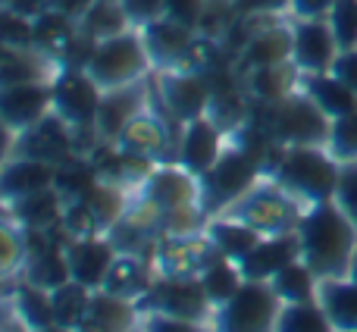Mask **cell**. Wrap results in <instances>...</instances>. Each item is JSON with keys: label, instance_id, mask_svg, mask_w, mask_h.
Segmentation results:
<instances>
[{"label": "cell", "instance_id": "6da1fadb", "mask_svg": "<svg viewBox=\"0 0 357 332\" xmlns=\"http://www.w3.org/2000/svg\"><path fill=\"white\" fill-rule=\"evenodd\" d=\"M295 235L298 248H301V260L320 279L351 276L357 254V229L335 207V201H323L304 210Z\"/></svg>", "mask_w": 357, "mask_h": 332}, {"label": "cell", "instance_id": "7a4b0ae2", "mask_svg": "<svg viewBox=\"0 0 357 332\" xmlns=\"http://www.w3.org/2000/svg\"><path fill=\"white\" fill-rule=\"evenodd\" d=\"M188 207H201V176H195L191 169H185L178 160L167 163H154L148 169V176L135 185L132 191V207L126 216L144 222L148 229L157 232V222L167 213L176 210H188Z\"/></svg>", "mask_w": 357, "mask_h": 332}, {"label": "cell", "instance_id": "3957f363", "mask_svg": "<svg viewBox=\"0 0 357 332\" xmlns=\"http://www.w3.org/2000/svg\"><path fill=\"white\" fill-rule=\"evenodd\" d=\"M342 163L326 148H279L266 176H273L304 210L333 201Z\"/></svg>", "mask_w": 357, "mask_h": 332}, {"label": "cell", "instance_id": "277c9868", "mask_svg": "<svg viewBox=\"0 0 357 332\" xmlns=\"http://www.w3.org/2000/svg\"><path fill=\"white\" fill-rule=\"evenodd\" d=\"M82 69H85L104 91L138 85V82H148L151 75H154V63H151L144 38L138 29H126V31H119V35L98 41L88 50Z\"/></svg>", "mask_w": 357, "mask_h": 332}, {"label": "cell", "instance_id": "5b68a950", "mask_svg": "<svg viewBox=\"0 0 357 332\" xmlns=\"http://www.w3.org/2000/svg\"><path fill=\"white\" fill-rule=\"evenodd\" d=\"M301 213H304L301 204H298L276 179L264 172L245 195L235 197V201L229 204L226 210H220L216 216L238 220L260 235H282V232H295Z\"/></svg>", "mask_w": 357, "mask_h": 332}, {"label": "cell", "instance_id": "8992f818", "mask_svg": "<svg viewBox=\"0 0 357 332\" xmlns=\"http://www.w3.org/2000/svg\"><path fill=\"white\" fill-rule=\"evenodd\" d=\"M266 107V126L270 138L279 148H326L333 119L301 91H291L279 104H260Z\"/></svg>", "mask_w": 357, "mask_h": 332}, {"label": "cell", "instance_id": "52a82bcc", "mask_svg": "<svg viewBox=\"0 0 357 332\" xmlns=\"http://www.w3.org/2000/svg\"><path fill=\"white\" fill-rule=\"evenodd\" d=\"M282 298L270 282L245 279L241 289L222 308L213 310L210 329L213 332H276Z\"/></svg>", "mask_w": 357, "mask_h": 332}, {"label": "cell", "instance_id": "ba28073f", "mask_svg": "<svg viewBox=\"0 0 357 332\" xmlns=\"http://www.w3.org/2000/svg\"><path fill=\"white\" fill-rule=\"evenodd\" d=\"M100 98H104V88L82 66H60L50 79L54 113L85 138H94V119L100 110Z\"/></svg>", "mask_w": 357, "mask_h": 332}, {"label": "cell", "instance_id": "9c48e42d", "mask_svg": "<svg viewBox=\"0 0 357 332\" xmlns=\"http://www.w3.org/2000/svg\"><path fill=\"white\" fill-rule=\"evenodd\" d=\"M138 31L144 38V47H148V56L154 63V73H167V69H204L201 54L210 44V38H204L197 29H188V25L176 22V19L160 16Z\"/></svg>", "mask_w": 357, "mask_h": 332}, {"label": "cell", "instance_id": "30bf717a", "mask_svg": "<svg viewBox=\"0 0 357 332\" xmlns=\"http://www.w3.org/2000/svg\"><path fill=\"white\" fill-rule=\"evenodd\" d=\"M151 85H154L157 107L173 119V126H178V129L197 116H207L210 100H213V88H210L204 69H167V73H154Z\"/></svg>", "mask_w": 357, "mask_h": 332}, {"label": "cell", "instance_id": "8fae6325", "mask_svg": "<svg viewBox=\"0 0 357 332\" xmlns=\"http://www.w3.org/2000/svg\"><path fill=\"white\" fill-rule=\"evenodd\" d=\"M169 123H173V119H169L154 100V107L132 119V123L126 126V132L110 148L138 157V160H148V163H167L169 151H176V144H178V126H169Z\"/></svg>", "mask_w": 357, "mask_h": 332}, {"label": "cell", "instance_id": "7c38bea8", "mask_svg": "<svg viewBox=\"0 0 357 332\" xmlns=\"http://www.w3.org/2000/svg\"><path fill=\"white\" fill-rule=\"evenodd\" d=\"M151 79H154V75H151ZM151 79L138 82V85L104 91L98 119H94V142H98V148H104V144L110 148L126 132V126H129L132 119L154 107V85H151Z\"/></svg>", "mask_w": 357, "mask_h": 332}, {"label": "cell", "instance_id": "4fadbf2b", "mask_svg": "<svg viewBox=\"0 0 357 332\" xmlns=\"http://www.w3.org/2000/svg\"><path fill=\"white\" fill-rule=\"evenodd\" d=\"M82 138L73 126H66L56 113H47L41 123L29 126L25 132L16 135V154L19 157H31V160H44V163H54L63 166L69 160H75L82 148Z\"/></svg>", "mask_w": 357, "mask_h": 332}, {"label": "cell", "instance_id": "5bb4252c", "mask_svg": "<svg viewBox=\"0 0 357 332\" xmlns=\"http://www.w3.org/2000/svg\"><path fill=\"white\" fill-rule=\"evenodd\" d=\"M144 310H160L178 320H195L207 326L213 320V304L197 276H157Z\"/></svg>", "mask_w": 357, "mask_h": 332}, {"label": "cell", "instance_id": "9a60e30c", "mask_svg": "<svg viewBox=\"0 0 357 332\" xmlns=\"http://www.w3.org/2000/svg\"><path fill=\"white\" fill-rule=\"evenodd\" d=\"M339 50L329 19H291V63L301 75L329 73Z\"/></svg>", "mask_w": 357, "mask_h": 332}, {"label": "cell", "instance_id": "2e32d148", "mask_svg": "<svg viewBox=\"0 0 357 332\" xmlns=\"http://www.w3.org/2000/svg\"><path fill=\"white\" fill-rule=\"evenodd\" d=\"M229 144V132L216 123L213 116H197L178 129V144H176V160L191 169L195 176H204L216 166Z\"/></svg>", "mask_w": 357, "mask_h": 332}, {"label": "cell", "instance_id": "e0dca14e", "mask_svg": "<svg viewBox=\"0 0 357 332\" xmlns=\"http://www.w3.org/2000/svg\"><path fill=\"white\" fill-rule=\"evenodd\" d=\"M119 257V248L110 235H88V239H66V264L69 279L98 292L110 273L113 260Z\"/></svg>", "mask_w": 357, "mask_h": 332}, {"label": "cell", "instance_id": "ac0fdd59", "mask_svg": "<svg viewBox=\"0 0 357 332\" xmlns=\"http://www.w3.org/2000/svg\"><path fill=\"white\" fill-rule=\"evenodd\" d=\"M56 172H60V166H54V163L13 154L10 163L0 169V204L10 210V207H16L19 201H25V197L38 195V191L54 188Z\"/></svg>", "mask_w": 357, "mask_h": 332}, {"label": "cell", "instance_id": "d6986e66", "mask_svg": "<svg viewBox=\"0 0 357 332\" xmlns=\"http://www.w3.org/2000/svg\"><path fill=\"white\" fill-rule=\"evenodd\" d=\"M47 113H54V104H50V79L0 88V119L6 126H13L16 132H25L29 126L41 123Z\"/></svg>", "mask_w": 357, "mask_h": 332}, {"label": "cell", "instance_id": "ffe728a7", "mask_svg": "<svg viewBox=\"0 0 357 332\" xmlns=\"http://www.w3.org/2000/svg\"><path fill=\"white\" fill-rule=\"evenodd\" d=\"M154 282H157V273H154L151 257H144V254H132V251H119V257L113 260V266H110V273H107V279H104L100 289L144 308L148 298H151V292H154Z\"/></svg>", "mask_w": 357, "mask_h": 332}, {"label": "cell", "instance_id": "44dd1931", "mask_svg": "<svg viewBox=\"0 0 357 332\" xmlns=\"http://www.w3.org/2000/svg\"><path fill=\"white\" fill-rule=\"evenodd\" d=\"M142 320H144L142 304L126 301V298H116L110 292L98 289L91 292V301H88L85 317H82L75 332H129L142 326Z\"/></svg>", "mask_w": 357, "mask_h": 332}, {"label": "cell", "instance_id": "7402d4cb", "mask_svg": "<svg viewBox=\"0 0 357 332\" xmlns=\"http://www.w3.org/2000/svg\"><path fill=\"white\" fill-rule=\"evenodd\" d=\"M301 257V248H298V235L295 232H282V235H266L260 239V245L254 248L248 257L238 260L245 279H260V282H270L279 270H285L289 264Z\"/></svg>", "mask_w": 357, "mask_h": 332}, {"label": "cell", "instance_id": "603a6c76", "mask_svg": "<svg viewBox=\"0 0 357 332\" xmlns=\"http://www.w3.org/2000/svg\"><path fill=\"white\" fill-rule=\"evenodd\" d=\"M6 310H10V323L22 332H47L54 329V308H50V292L38 289V285L16 279L13 292L6 298Z\"/></svg>", "mask_w": 357, "mask_h": 332}, {"label": "cell", "instance_id": "cb8c5ba5", "mask_svg": "<svg viewBox=\"0 0 357 332\" xmlns=\"http://www.w3.org/2000/svg\"><path fill=\"white\" fill-rule=\"evenodd\" d=\"M60 63L50 60L38 47H3L0 50V88L25 85V82H47Z\"/></svg>", "mask_w": 357, "mask_h": 332}, {"label": "cell", "instance_id": "d4e9b609", "mask_svg": "<svg viewBox=\"0 0 357 332\" xmlns=\"http://www.w3.org/2000/svg\"><path fill=\"white\" fill-rule=\"evenodd\" d=\"M298 85H301V73L295 69V63H279V66H260L251 69V73H241V88L254 104H279L291 91H298Z\"/></svg>", "mask_w": 357, "mask_h": 332}, {"label": "cell", "instance_id": "484cf974", "mask_svg": "<svg viewBox=\"0 0 357 332\" xmlns=\"http://www.w3.org/2000/svg\"><path fill=\"white\" fill-rule=\"evenodd\" d=\"M317 301L326 310L335 332H357V276L320 279Z\"/></svg>", "mask_w": 357, "mask_h": 332}, {"label": "cell", "instance_id": "4316f807", "mask_svg": "<svg viewBox=\"0 0 357 332\" xmlns=\"http://www.w3.org/2000/svg\"><path fill=\"white\" fill-rule=\"evenodd\" d=\"M301 91L307 94L329 119H339V116H345V113L357 110V91H351V88L342 79H335L333 73L301 75Z\"/></svg>", "mask_w": 357, "mask_h": 332}, {"label": "cell", "instance_id": "83f0119b", "mask_svg": "<svg viewBox=\"0 0 357 332\" xmlns=\"http://www.w3.org/2000/svg\"><path fill=\"white\" fill-rule=\"evenodd\" d=\"M29 260V229L13 213H0V285L22 279Z\"/></svg>", "mask_w": 357, "mask_h": 332}, {"label": "cell", "instance_id": "f1b7e54d", "mask_svg": "<svg viewBox=\"0 0 357 332\" xmlns=\"http://www.w3.org/2000/svg\"><path fill=\"white\" fill-rule=\"evenodd\" d=\"M204 229H207L210 241L216 245V251H220L222 257L235 260V264H238L241 257H248V254L260 245V239H266V235L254 232V229L245 226V222L226 220V216H210Z\"/></svg>", "mask_w": 357, "mask_h": 332}, {"label": "cell", "instance_id": "f546056e", "mask_svg": "<svg viewBox=\"0 0 357 332\" xmlns=\"http://www.w3.org/2000/svg\"><path fill=\"white\" fill-rule=\"evenodd\" d=\"M126 29H135V25L129 22V16H126L119 0H94L85 16L79 19V35L88 38L91 44L119 35V31H126Z\"/></svg>", "mask_w": 357, "mask_h": 332}, {"label": "cell", "instance_id": "4dcf8cb0", "mask_svg": "<svg viewBox=\"0 0 357 332\" xmlns=\"http://www.w3.org/2000/svg\"><path fill=\"white\" fill-rule=\"evenodd\" d=\"M270 285L276 289V295L282 298V304H307V301H317L320 276L298 257L295 264H289L285 270H279L276 276L270 279Z\"/></svg>", "mask_w": 357, "mask_h": 332}, {"label": "cell", "instance_id": "1f68e13d", "mask_svg": "<svg viewBox=\"0 0 357 332\" xmlns=\"http://www.w3.org/2000/svg\"><path fill=\"white\" fill-rule=\"evenodd\" d=\"M91 292H94V289H88V285L75 282V279H66L63 285H56V289L50 292L54 326H56V329H69V332L79 329L82 317H85L88 301H91Z\"/></svg>", "mask_w": 357, "mask_h": 332}, {"label": "cell", "instance_id": "d6a6232c", "mask_svg": "<svg viewBox=\"0 0 357 332\" xmlns=\"http://www.w3.org/2000/svg\"><path fill=\"white\" fill-rule=\"evenodd\" d=\"M197 279H201L204 292H207L210 304H213V310H216V308H222V304H226L229 298L241 289L245 273H241V266L235 264V260H229V257H222V254H220L213 264L204 266V273Z\"/></svg>", "mask_w": 357, "mask_h": 332}, {"label": "cell", "instance_id": "836d02e7", "mask_svg": "<svg viewBox=\"0 0 357 332\" xmlns=\"http://www.w3.org/2000/svg\"><path fill=\"white\" fill-rule=\"evenodd\" d=\"M276 332H335V326L329 323L320 301H307V304H282Z\"/></svg>", "mask_w": 357, "mask_h": 332}, {"label": "cell", "instance_id": "e575fe53", "mask_svg": "<svg viewBox=\"0 0 357 332\" xmlns=\"http://www.w3.org/2000/svg\"><path fill=\"white\" fill-rule=\"evenodd\" d=\"M326 151H329V154H333L339 163L357 160V110L345 113V116H339V119H333Z\"/></svg>", "mask_w": 357, "mask_h": 332}, {"label": "cell", "instance_id": "d590c367", "mask_svg": "<svg viewBox=\"0 0 357 332\" xmlns=\"http://www.w3.org/2000/svg\"><path fill=\"white\" fill-rule=\"evenodd\" d=\"M0 47H35V19L0 6Z\"/></svg>", "mask_w": 357, "mask_h": 332}, {"label": "cell", "instance_id": "8d00e7d4", "mask_svg": "<svg viewBox=\"0 0 357 332\" xmlns=\"http://www.w3.org/2000/svg\"><path fill=\"white\" fill-rule=\"evenodd\" d=\"M329 25H333V35L342 50L357 47V0H335Z\"/></svg>", "mask_w": 357, "mask_h": 332}, {"label": "cell", "instance_id": "74e56055", "mask_svg": "<svg viewBox=\"0 0 357 332\" xmlns=\"http://www.w3.org/2000/svg\"><path fill=\"white\" fill-rule=\"evenodd\" d=\"M335 207L354 222L357 229V160L351 163H342L339 169V185H335V195H333Z\"/></svg>", "mask_w": 357, "mask_h": 332}, {"label": "cell", "instance_id": "f35d334b", "mask_svg": "<svg viewBox=\"0 0 357 332\" xmlns=\"http://www.w3.org/2000/svg\"><path fill=\"white\" fill-rule=\"evenodd\" d=\"M291 0H232L235 19H282Z\"/></svg>", "mask_w": 357, "mask_h": 332}, {"label": "cell", "instance_id": "ab89813d", "mask_svg": "<svg viewBox=\"0 0 357 332\" xmlns=\"http://www.w3.org/2000/svg\"><path fill=\"white\" fill-rule=\"evenodd\" d=\"M144 332H213L207 323H195V320H178V317L160 314V310H144L142 320Z\"/></svg>", "mask_w": 357, "mask_h": 332}, {"label": "cell", "instance_id": "60d3db41", "mask_svg": "<svg viewBox=\"0 0 357 332\" xmlns=\"http://www.w3.org/2000/svg\"><path fill=\"white\" fill-rule=\"evenodd\" d=\"M207 3H210V0H163L169 19H176V22L188 25V29H197V31H201Z\"/></svg>", "mask_w": 357, "mask_h": 332}, {"label": "cell", "instance_id": "b9f144b4", "mask_svg": "<svg viewBox=\"0 0 357 332\" xmlns=\"http://www.w3.org/2000/svg\"><path fill=\"white\" fill-rule=\"evenodd\" d=\"M119 3H123L126 16H129V22L135 25V29H144L148 22L167 16V6H163V0H119Z\"/></svg>", "mask_w": 357, "mask_h": 332}, {"label": "cell", "instance_id": "7bdbcfd3", "mask_svg": "<svg viewBox=\"0 0 357 332\" xmlns=\"http://www.w3.org/2000/svg\"><path fill=\"white\" fill-rule=\"evenodd\" d=\"M335 0H291L289 19H329Z\"/></svg>", "mask_w": 357, "mask_h": 332}, {"label": "cell", "instance_id": "ee69618b", "mask_svg": "<svg viewBox=\"0 0 357 332\" xmlns=\"http://www.w3.org/2000/svg\"><path fill=\"white\" fill-rule=\"evenodd\" d=\"M329 73L335 75V79H342L351 91H357V47H348V50H339V56H335L333 69Z\"/></svg>", "mask_w": 357, "mask_h": 332}, {"label": "cell", "instance_id": "f6af8a7d", "mask_svg": "<svg viewBox=\"0 0 357 332\" xmlns=\"http://www.w3.org/2000/svg\"><path fill=\"white\" fill-rule=\"evenodd\" d=\"M0 6L16 16H25V19H38L44 10H47V0H0Z\"/></svg>", "mask_w": 357, "mask_h": 332}, {"label": "cell", "instance_id": "bcb514c9", "mask_svg": "<svg viewBox=\"0 0 357 332\" xmlns=\"http://www.w3.org/2000/svg\"><path fill=\"white\" fill-rule=\"evenodd\" d=\"M91 3H94V0H47V10L63 13V16H69V19H75V22H79V19L88 13V6H91Z\"/></svg>", "mask_w": 357, "mask_h": 332}, {"label": "cell", "instance_id": "7dc6e473", "mask_svg": "<svg viewBox=\"0 0 357 332\" xmlns=\"http://www.w3.org/2000/svg\"><path fill=\"white\" fill-rule=\"evenodd\" d=\"M16 135H19V132L13 129V126H6L3 119H0V169L10 163L13 154H16Z\"/></svg>", "mask_w": 357, "mask_h": 332}, {"label": "cell", "instance_id": "c3c4849f", "mask_svg": "<svg viewBox=\"0 0 357 332\" xmlns=\"http://www.w3.org/2000/svg\"><path fill=\"white\" fill-rule=\"evenodd\" d=\"M351 276H357V254H354V266H351Z\"/></svg>", "mask_w": 357, "mask_h": 332}, {"label": "cell", "instance_id": "681fc988", "mask_svg": "<svg viewBox=\"0 0 357 332\" xmlns=\"http://www.w3.org/2000/svg\"><path fill=\"white\" fill-rule=\"evenodd\" d=\"M129 332H144V326H135V329H129Z\"/></svg>", "mask_w": 357, "mask_h": 332}, {"label": "cell", "instance_id": "f907efd6", "mask_svg": "<svg viewBox=\"0 0 357 332\" xmlns=\"http://www.w3.org/2000/svg\"><path fill=\"white\" fill-rule=\"evenodd\" d=\"M47 332H69V329H56V326H54V329H47Z\"/></svg>", "mask_w": 357, "mask_h": 332}]
</instances>
